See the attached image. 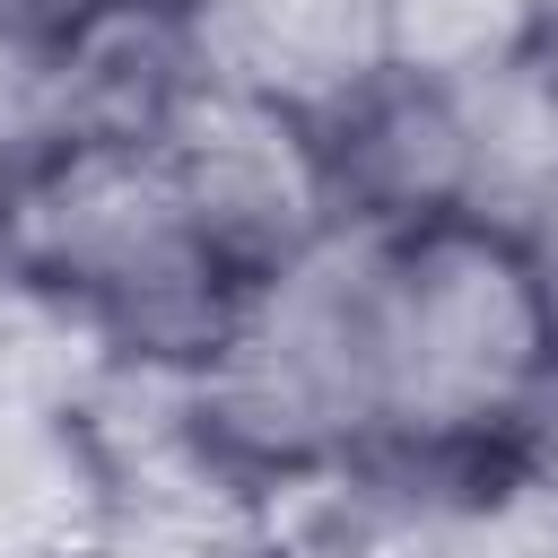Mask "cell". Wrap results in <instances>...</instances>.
Listing matches in <instances>:
<instances>
[{
	"label": "cell",
	"mask_w": 558,
	"mask_h": 558,
	"mask_svg": "<svg viewBox=\"0 0 558 558\" xmlns=\"http://www.w3.org/2000/svg\"><path fill=\"white\" fill-rule=\"evenodd\" d=\"M384 227H331L253 279L192 366V427L235 488L340 480L384 453Z\"/></svg>",
	"instance_id": "cell-1"
},
{
	"label": "cell",
	"mask_w": 558,
	"mask_h": 558,
	"mask_svg": "<svg viewBox=\"0 0 558 558\" xmlns=\"http://www.w3.org/2000/svg\"><path fill=\"white\" fill-rule=\"evenodd\" d=\"M392 558H558V480L532 453L462 471L410 506Z\"/></svg>",
	"instance_id": "cell-9"
},
{
	"label": "cell",
	"mask_w": 558,
	"mask_h": 558,
	"mask_svg": "<svg viewBox=\"0 0 558 558\" xmlns=\"http://www.w3.org/2000/svg\"><path fill=\"white\" fill-rule=\"evenodd\" d=\"M174 17L209 87L262 96L296 122L340 113L392 70L384 0H174Z\"/></svg>",
	"instance_id": "cell-5"
},
{
	"label": "cell",
	"mask_w": 558,
	"mask_h": 558,
	"mask_svg": "<svg viewBox=\"0 0 558 558\" xmlns=\"http://www.w3.org/2000/svg\"><path fill=\"white\" fill-rule=\"evenodd\" d=\"M462 140H471V192L462 218L532 235V218L558 192V52H523L471 87H453Z\"/></svg>",
	"instance_id": "cell-7"
},
{
	"label": "cell",
	"mask_w": 558,
	"mask_h": 558,
	"mask_svg": "<svg viewBox=\"0 0 558 558\" xmlns=\"http://www.w3.org/2000/svg\"><path fill=\"white\" fill-rule=\"evenodd\" d=\"M532 462L558 480V392H549V418H541V436H532Z\"/></svg>",
	"instance_id": "cell-12"
},
{
	"label": "cell",
	"mask_w": 558,
	"mask_h": 558,
	"mask_svg": "<svg viewBox=\"0 0 558 558\" xmlns=\"http://www.w3.org/2000/svg\"><path fill=\"white\" fill-rule=\"evenodd\" d=\"M157 157H166L192 227L209 235V253L235 288L270 279L279 262H296L305 244H323L340 227L314 122H296L262 96H235V87L201 78L174 105V122L157 131Z\"/></svg>",
	"instance_id": "cell-4"
},
{
	"label": "cell",
	"mask_w": 558,
	"mask_h": 558,
	"mask_svg": "<svg viewBox=\"0 0 558 558\" xmlns=\"http://www.w3.org/2000/svg\"><path fill=\"white\" fill-rule=\"evenodd\" d=\"M314 140H323V174H331V201H340L349 227L401 235V227L462 218L471 140H462L453 87H427V78L384 70V78L357 87L340 113H323Z\"/></svg>",
	"instance_id": "cell-6"
},
{
	"label": "cell",
	"mask_w": 558,
	"mask_h": 558,
	"mask_svg": "<svg viewBox=\"0 0 558 558\" xmlns=\"http://www.w3.org/2000/svg\"><path fill=\"white\" fill-rule=\"evenodd\" d=\"M122 0H0V44L26 61H61L78 35H96Z\"/></svg>",
	"instance_id": "cell-11"
},
{
	"label": "cell",
	"mask_w": 558,
	"mask_h": 558,
	"mask_svg": "<svg viewBox=\"0 0 558 558\" xmlns=\"http://www.w3.org/2000/svg\"><path fill=\"white\" fill-rule=\"evenodd\" d=\"M0 279L96 357L201 366L235 279L192 227L157 148H78L0 209Z\"/></svg>",
	"instance_id": "cell-3"
},
{
	"label": "cell",
	"mask_w": 558,
	"mask_h": 558,
	"mask_svg": "<svg viewBox=\"0 0 558 558\" xmlns=\"http://www.w3.org/2000/svg\"><path fill=\"white\" fill-rule=\"evenodd\" d=\"M384 44L401 78L471 87L523 52H558L532 0H384Z\"/></svg>",
	"instance_id": "cell-10"
},
{
	"label": "cell",
	"mask_w": 558,
	"mask_h": 558,
	"mask_svg": "<svg viewBox=\"0 0 558 558\" xmlns=\"http://www.w3.org/2000/svg\"><path fill=\"white\" fill-rule=\"evenodd\" d=\"M558 392V305L523 235L401 227L384 253V462L488 471L532 453Z\"/></svg>",
	"instance_id": "cell-2"
},
{
	"label": "cell",
	"mask_w": 558,
	"mask_h": 558,
	"mask_svg": "<svg viewBox=\"0 0 558 558\" xmlns=\"http://www.w3.org/2000/svg\"><path fill=\"white\" fill-rule=\"evenodd\" d=\"M44 558H288L262 497L218 480H113Z\"/></svg>",
	"instance_id": "cell-8"
}]
</instances>
